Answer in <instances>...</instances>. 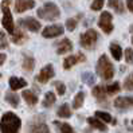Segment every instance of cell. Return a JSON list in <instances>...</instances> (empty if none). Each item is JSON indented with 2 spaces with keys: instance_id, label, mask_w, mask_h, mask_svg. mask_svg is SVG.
I'll use <instances>...</instances> for the list:
<instances>
[{
  "instance_id": "obj_20",
  "label": "cell",
  "mask_w": 133,
  "mask_h": 133,
  "mask_svg": "<svg viewBox=\"0 0 133 133\" xmlns=\"http://www.w3.org/2000/svg\"><path fill=\"white\" fill-rule=\"evenodd\" d=\"M22 97L24 98V101L30 106H34V105L38 104V97H36V94H34V91H31V90H23Z\"/></svg>"
},
{
  "instance_id": "obj_14",
  "label": "cell",
  "mask_w": 133,
  "mask_h": 133,
  "mask_svg": "<svg viewBox=\"0 0 133 133\" xmlns=\"http://www.w3.org/2000/svg\"><path fill=\"white\" fill-rule=\"evenodd\" d=\"M91 93H93V96H94V97L99 101V102H105V101H106L108 93H106V88H105V86L97 85V86H94V88H93Z\"/></svg>"
},
{
  "instance_id": "obj_35",
  "label": "cell",
  "mask_w": 133,
  "mask_h": 133,
  "mask_svg": "<svg viewBox=\"0 0 133 133\" xmlns=\"http://www.w3.org/2000/svg\"><path fill=\"white\" fill-rule=\"evenodd\" d=\"M77 24H78V22H77V19H74V18H70V19L66 20V28H67L69 31H74V30L77 28Z\"/></svg>"
},
{
  "instance_id": "obj_28",
  "label": "cell",
  "mask_w": 133,
  "mask_h": 133,
  "mask_svg": "<svg viewBox=\"0 0 133 133\" xmlns=\"http://www.w3.org/2000/svg\"><path fill=\"white\" fill-rule=\"evenodd\" d=\"M106 88V93L109 96H112V94H116V93H118L120 89H121V86H120V82H113L110 85H108L105 86Z\"/></svg>"
},
{
  "instance_id": "obj_12",
  "label": "cell",
  "mask_w": 133,
  "mask_h": 133,
  "mask_svg": "<svg viewBox=\"0 0 133 133\" xmlns=\"http://www.w3.org/2000/svg\"><path fill=\"white\" fill-rule=\"evenodd\" d=\"M35 2L34 0H15V12L22 14L24 11L32 10L35 7Z\"/></svg>"
},
{
  "instance_id": "obj_5",
  "label": "cell",
  "mask_w": 133,
  "mask_h": 133,
  "mask_svg": "<svg viewBox=\"0 0 133 133\" xmlns=\"http://www.w3.org/2000/svg\"><path fill=\"white\" fill-rule=\"evenodd\" d=\"M98 41V32L96 30H88L85 31L83 34H81V38H79V44L82 46L83 49H93L94 44L97 43Z\"/></svg>"
},
{
  "instance_id": "obj_38",
  "label": "cell",
  "mask_w": 133,
  "mask_h": 133,
  "mask_svg": "<svg viewBox=\"0 0 133 133\" xmlns=\"http://www.w3.org/2000/svg\"><path fill=\"white\" fill-rule=\"evenodd\" d=\"M5 54H3V52H0V66H2L3 63H4V62H5Z\"/></svg>"
},
{
  "instance_id": "obj_19",
  "label": "cell",
  "mask_w": 133,
  "mask_h": 133,
  "mask_svg": "<svg viewBox=\"0 0 133 133\" xmlns=\"http://www.w3.org/2000/svg\"><path fill=\"white\" fill-rule=\"evenodd\" d=\"M109 50H110V54L112 57L116 59V61H121V58L124 57V52H122V49L118 43L113 42L110 46H109Z\"/></svg>"
},
{
  "instance_id": "obj_29",
  "label": "cell",
  "mask_w": 133,
  "mask_h": 133,
  "mask_svg": "<svg viewBox=\"0 0 133 133\" xmlns=\"http://www.w3.org/2000/svg\"><path fill=\"white\" fill-rule=\"evenodd\" d=\"M82 82L83 83H86V85H93L96 82V77H94V74L93 73H83L82 74Z\"/></svg>"
},
{
  "instance_id": "obj_15",
  "label": "cell",
  "mask_w": 133,
  "mask_h": 133,
  "mask_svg": "<svg viewBox=\"0 0 133 133\" xmlns=\"http://www.w3.org/2000/svg\"><path fill=\"white\" fill-rule=\"evenodd\" d=\"M10 88L11 90H19V89H23V88H26L27 86V81L26 79H23V78H19V77H11L10 78Z\"/></svg>"
},
{
  "instance_id": "obj_16",
  "label": "cell",
  "mask_w": 133,
  "mask_h": 133,
  "mask_svg": "<svg viewBox=\"0 0 133 133\" xmlns=\"http://www.w3.org/2000/svg\"><path fill=\"white\" fill-rule=\"evenodd\" d=\"M88 124L90 125L91 128L98 129V130H101V132H106V130H108L106 124H105L104 121H101L98 117H89V118H88Z\"/></svg>"
},
{
  "instance_id": "obj_26",
  "label": "cell",
  "mask_w": 133,
  "mask_h": 133,
  "mask_svg": "<svg viewBox=\"0 0 133 133\" xmlns=\"http://www.w3.org/2000/svg\"><path fill=\"white\" fill-rule=\"evenodd\" d=\"M83 101H85V93L83 91H78L77 94H75V97H74V101H73V108L74 109L82 108Z\"/></svg>"
},
{
  "instance_id": "obj_17",
  "label": "cell",
  "mask_w": 133,
  "mask_h": 133,
  "mask_svg": "<svg viewBox=\"0 0 133 133\" xmlns=\"http://www.w3.org/2000/svg\"><path fill=\"white\" fill-rule=\"evenodd\" d=\"M26 41H27V35L22 31L20 26H19L18 28H15L14 34H12V42H14L15 44H23Z\"/></svg>"
},
{
  "instance_id": "obj_18",
  "label": "cell",
  "mask_w": 133,
  "mask_h": 133,
  "mask_svg": "<svg viewBox=\"0 0 133 133\" xmlns=\"http://www.w3.org/2000/svg\"><path fill=\"white\" fill-rule=\"evenodd\" d=\"M30 133H50L49 127L44 122H34L30 125Z\"/></svg>"
},
{
  "instance_id": "obj_4",
  "label": "cell",
  "mask_w": 133,
  "mask_h": 133,
  "mask_svg": "<svg viewBox=\"0 0 133 133\" xmlns=\"http://www.w3.org/2000/svg\"><path fill=\"white\" fill-rule=\"evenodd\" d=\"M10 4H11V0H3L2 2V12H3L2 24L7 32L12 35L15 31V23H14V18L10 10Z\"/></svg>"
},
{
  "instance_id": "obj_37",
  "label": "cell",
  "mask_w": 133,
  "mask_h": 133,
  "mask_svg": "<svg viewBox=\"0 0 133 133\" xmlns=\"http://www.w3.org/2000/svg\"><path fill=\"white\" fill-rule=\"evenodd\" d=\"M127 7H128V10L133 14V0H127Z\"/></svg>"
},
{
  "instance_id": "obj_39",
  "label": "cell",
  "mask_w": 133,
  "mask_h": 133,
  "mask_svg": "<svg viewBox=\"0 0 133 133\" xmlns=\"http://www.w3.org/2000/svg\"><path fill=\"white\" fill-rule=\"evenodd\" d=\"M132 43H133V35H132Z\"/></svg>"
},
{
  "instance_id": "obj_8",
  "label": "cell",
  "mask_w": 133,
  "mask_h": 133,
  "mask_svg": "<svg viewBox=\"0 0 133 133\" xmlns=\"http://www.w3.org/2000/svg\"><path fill=\"white\" fill-rule=\"evenodd\" d=\"M65 28L59 26V24H52V26H49L46 27L43 31H42V36L43 38H47V39H51V38H57V36H61L63 34Z\"/></svg>"
},
{
  "instance_id": "obj_2",
  "label": "cell",
  "mask_w": 133,
  "mask_h": 133,
  "mask_svg": "<svg viewBox=\"0 0 133 133\" xmlns=\"http://www.w3.org/2000/svg\"><path fill=\"white\" fill-rule=\"evenodd\" d=\"M96 70H97L98 77H101L105 81H109V79H112V78L114 77V66H113V63L109 61V58L105 55V54H102V55L98 58Z\"/></svg>"
},
{
  "instance_id": "obj_25",
  "label": "cell",
  "mask_w": 133,
  "mask_h": 133,
  "mask_svg": "<svg viewBox=\"0 0 133 133\" xmlns=\"http://www.w3.org/2000/svg\"><path fill=\"white\" fill-rule=\"evenodd\" d=\"M57 114L61 118H69V117H71V109H70V106L67 104H63V105L59 106Z\"/></svg>"
},
{
  "instance_id": "obj_32",
  "label": "cell",
  "mask_w": 133,
  "mask_h": 133,
  "mask_svg": "<svg viewBox=\"0 0 133 133\" xmlns=\"http://www.w3.org/2000/svg\"><path fill=\"white\" fill-rule=\"evenodd\" d=\"M124 57H125V61H127L128 65H133V49H130V47L125 49Z\"/></svg>"
},
{
  "instance_id": "obj_36",
  "label": "cell",
  "mask_w": 133,
  "mask_h": 133,
  "mask_svg": "<svg viewBox=\"0 0 133 133\" xmlns=\"http://www.w3.org/2000/svg\"><path fill=\"white\" fill-rule=\"evenodd\" d=\"M8 47V42H7L5 34L3 31H0V49H7Z\"/></svg>"
},
{
  "instance_id": "obj_11",
  "label": "cell",
  "mask_w": 133,
  "mask_h": 133,
  "mask_svg": "<svg viewBox=\"0 0 133 133\" xmlns=\"http://www.w3.org/2000/svg\"><path fill=\"white\" fill-rule=\"evenodd\" d=\"M114 108L118 110L133 109V96L132 97H118L114 99Z\"/></svg>"
},
{
  "instance_id": "obj_31",
  "label": "cell",
  "mask_w": 133,
  "mask_h": 133,
  "mask_svg": "<svg viewBox=\"0 0 133 133\" xmlns=\"http://www.w3.org/2000/svg\"><path fill=\"white\" fill-rule=\"evenodd\" d=\"M124 89L128 91H133V73H130L124 81Z\"/></svg>"
},
{
  "instance_id": "obj_10",
  "label": "cell",
  "mask_w": 133,
  "mask_h": 133,
  "mask_svg": "<svg viewBox=\"0 0 133 133\" xmlns=\"http://www.w3.org/2000/svg\"><path fill=\"white\" fill-rule=\"evenodd\" d=\"M85 61H86V57L83 55L82 52H78V54H75V55H69L63 61V69L65 70H70L77 63H79V62H85Z\"/></svg>"
},
{
  "instance_id": "obj_34",
  "label": "cell",
  "mask_w": 133,
  "mask_h": 133,
  "mask_svg": "<svg viewBox=\"0 0 133 133\" xmlns=\"http://www.w3.org/2000/svg\"><path fill=\"white\" fill-rule=\"evenodd\" d=\"M104 5H105V0H93L90 8L93 11H99V10H102Z\"/></svg>"
},
{
  "instance_id": "obj_6",
  "label": "cell",
  "mask_w": 133,
  "mask_h": 133,
  "mask_svg": "<svg viewBox=\"0 0 133 133\" xmlns=\"http://www.w3.org/2000/svg\"><path fill=\"white\" fill-rule=\"evenodd\" d=\"M98 27L104 31L105 34H110L113 31V16L109 11L101 12L99 19H98Z\"/></svg>"
},
{
  "instance_id": "obj_30",
  "label": "cell",
  "mask_w": 133,
  "mask_h": 133,
  "mask_svg": "<svg viewBox=\"0 0 133 133\" xmlns=\"http://www.w3.org/2000/svg\"><path fill=\"white\" fill-rule=\"evenodd\" d=\"M96 117H98V118L101 121H104L105 124H109V122H112V116L106 113V112H96Z\"/></svg>"
},
{
  "instance_id": "obj_21",
  "label": "cell",
  "mask_w": 133,
  "mask_h": 133,
  "mask_svg": "<svg viewBox=\"0 0 133 133\" xmlns=\"http://www.w3.org/2000/svg\"><path fill=\"white\" fill-rule=\"evenodd\" d=\"M106 3L109 5V8L114 10L116 12H118V14H124L125 12V5L122 3V0H108Z\"/></svg>"
},
{
  "instance_id": "obj_3",
  "label": "cell",
  "mask_w": 133,
  "mask_h": 133,
  "mask_svg": "<svg viewBox=\"0 0 133 133\" xmlns=\"http://www.w3.org/2000/svg\"><path fill=\"white\" fill-rule=\"evenodd\" d=\"M36 15H38V18H41V19H43V20L52 22V20L59 19V16H61V10H59V7H58L55 3L47 2V3H44L41 8L36 11Z\"/></svg>"
},
{
  "instance_id": "obj_1",
  "label": "cell",
  "mask_w": 133,
  "mask_h": 133,
  "mask_svg": "<svg viewBox=\"0 0 133 133\" xmlns=\"http://www.w3.org/2000/svg\"><path fill=\"white\" fill-rule=\"evenodd\" d=\"M22 127L20 118L12 112H7L3 114L0 121V130L2 133H19Z\"/></svg>"
},
{
  "instance_id": "obj_22",
  "label": "cell",
  "mask_w": 133,
  "mask_h": 133,
  "mask_svg": "<svg viewBox=\"0 0 133 133\" xmlns=\"http://www.w3.org/2000/svg\"><path fill=\"white\" fill-rule=\"evenodd\" d=\"M22 67H23V70H26V71H32L34 67H35V59L31 55H24Z\"/></svg>"
},
{
  "instance_id": "obj_24",
  "label": "cell",
  "mask_w": 133,
  "mask_h": 133,
  "mask_svg": "<svg viewBox=\"0 0 133 133\" xmlns=\"http://www.w3.org/2000/svg\"><path fill=\"white\" fill-rule=\"evenodd\" d=\"M5 101L8 102L11 106H14V108H18V105H19V96L16 94V93H14V90L12 91H8L5 94Z\"/></svg>"
},
{
  "instance_id": "obj_33",
  "label": "cell",
  "mask_w": 133,
  "mask_h": 133,
  "mask_svg": "<svg viewBox=\"0 0 133 133\" xmlns=\"http://www.w3.org/2000/svg\"><path fill=\"white\" fill-rule=\"evenodd\" d=\"M54 88L57 89L59 96H63L66 93V86H65L63 82H61V81H55V82H54Z\"/></svg>"
},
{
  "instance_id": "obj_27",
  "label": "cell",
  "mask_w": 133,
  "mask_h": 133,
  "mask_svg": "<svg viewBox=\"0 0 133 133\" xmlns=\"http://www.w3.org/2000/svg\"><path fill=\"white\" fill-rule=\"evenodd\" d=\"M54 125L58 127L61 133H74V129L71 128V125H69L66 122H59V121H54Z\"/></svg>"
},
{
  "instance_id": "obj_13",
  "label": "cell",
  "mask_w": 133,
  "mask_h": 133,
  "mask_svg": "<svg viewBox=\"0 0 133 133\" xmlns=\"http://www.w3.org/2000/svg\"><path fill=\"white\" fill-rule=\"evenodd\" d=\"M73 51V42L70 39L65 38L57 44V54L58 55H65V54Z\"/></svg>"
},
{
  "instance_id": "obj_23",
  "label": "cell",
  "mask_w": 133,
  "mask_h": 133,
  "mask_svg": "<svg viewBox=\"0 0 133 133\" xmlns=\"http://www.w3.org/2000/svg\"><path fill=\"white\" fill-rule=\"evenodd\" d=\"M55 101H57L55 94H54L52 91H47V93L44 94V98H43L42 105H43L44 108H51L54 104H55Z\"/></svg>"
},
{
  "instance_id": "obj_9",
  "label": "cell",
  "mask_w": 133,
  "mask_h": 133,
  "mask_svg": "<svg viewBox=\"0 0 133 133\" xmlns=\"http://www.w3.org/2000/svg\"><path fill=\"white\" fill-rule=\"evenodd\" d=\"M19 26L27 28L28 31H31V32H38V31L41 30V23H39L36 19H34V18L20 19L19 20Z\"/></svg>"
},
{
  "instance_id": "obj_7",
  "label": "cell",
  "mask_w": 133,
  "mask_h": 133,
  "mask_svg": "<svg viewBox=\"0 0 133 133\" xmlns=\"http://www.w3.org/2000/svg\"><path fill=\"white\" fill-rule=\"evenodd\" d=\"M54 75H55L54 66H52L51 63H49V65H46V66L41 70V71H39L36 79H38V82H41V83H47Z\"/></svg>"
}]
</instances>
